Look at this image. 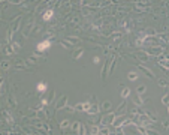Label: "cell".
<instances>
[{
  "label": "cell",
  "instance_id": "obj_23",
  "mask_svg": "<svg viewBox=\"0 0 169 135\" xmlns=\"http://www.w3.org/2000/svg\"><path fill=\"white\" fill-rule=\"evenodd\" d=\"M145 86H139L138 89H136V92H138V95H142V93H145Z\"/></svg>",
  "mask_w": 169,
  "mask_h": 135
},
{
  "label": "cell",
  "instance_id": "obj_10",
  "mask_svg": "<svg viewBox=\"0 0 169 135\" xmlns=\"http://www.w3.org/2000/svg\"><path fill=\"white\" fill-rule=\"evenodd\" d=\"M142 35H145V36H142V38H150V36H156V30H154V29H147V30H144V32H142Z\"/></svg>",
  "mask_w": 169,
  "mask_h": 135
},
{
  "label": "cell",
  "instance_id": "obj_31",
  "mask_svg": "<svg viewBox=\"0 0 169 135\" xmlns=\"http://www.w3.org/2000/svg\"><path fill=\"white\" fill-rule=\"evenodd\" d=\"M6 53H8V54H12V53H14L12 47H6Z\"/></svg>",
  "mask_w": 169,
  "mask_h": 135
},
{
  "label": "cell",
  "instance_id": "obj_24",
  "mask_svg": "<svg viewBox=\"0 0 169 135\" xmlns=\"http://www.w3.org/2000/svg\"><path fill=\"white\" fill-rule=\"evenodd\" d=\"M11 47H12V50H14V51H20V44H18V42H12V45H11Z\"/></svg>",
  "mask_w": 169,
  "mask_h": 135
},
{
  "label": "cell",
  "instance_id": "obj_1",
  "mask_svg": "<svg viewBox=\"0 0 169 135\" xmlns=\"http://www.w3.org/2000/svg\"><path fill=\"white\" fill-rule=\"evenodd\" d=\"M163 51H165V48L163 47H150V48H147V54L148 56H154V57H159L160 54H163Z\"/></svg>",
  "mask_w": 169,
  "mask_h": 135
},
{
  "label": "cell",
  "instance_id": "obj_34",
  "mask_svg": "<svg viewBox=\"0 0 169 135\" xmlns=\"http://www.w3.org/2000/svg\"><path fill=\"white\" fill-rule=\"evenodd\" d=\"M142 2H144V3H145V2H150V0H142Z\"/></svg>",
  "mask_w": 169,
  "mask_h": 135
},
{
  "label": "cell",
  "instance_id": "obj_3",
  "mask_svg": "<svg viewBox=\"0 0 169 135\" xmlns=\"http://www.w3.org/2000/svg\"><path fill=\"white\" fill-rule=\"evenodd\" d=\"M139 122H141L142 126H148L153 120L150 119V116H148V114H141V116H139Z\"/></svg>",
  "mask_w": 169,
  "mask_h": 135
},
{
  "label": "cell",
  "instance_id": "obj_9",
  "mask_svg": "<svg viewBox=\"0 0 169 135\" xmlns=\"http://www.w3.org/2000/svg\"><path fill=\"white\" fill-rule=\"evenodd\" d=\"M88 107H90V104H88V102H85V104L79 102V104H77V107H75V110H78V111H85Z\"/></svg>",
  "mask_w": 169,
  "mask_h": 135
},
{
  "label": "cell",
  "instance_id": "obj_13",
  "mask_svg": "<svg viewBox=\"0 0 169 135\" xmlns=\"http://www.w3.org/2000/svg\"><path fill=\"white\" fill-rule=\"evenodd\" d=\"M82 54H84V50H77V51L72 54V59H73V60H78Z\"/></svg>",
  "mask_w": 169,
  "mask_h": 135
},
{
  "label": "cell",
  "instance_id": "obj_22",
  "mask_svg": "<svg viewBox=\"0 0 169 135\" xmlns=\"http://www.w3.org/2000/svg\"><path fill=\"white\" fill-rule=\"evenodd\" d=\"M135 8H136L138 11H141V12H145V11H147V8H145L144 5H141V3H136V5H135Z\"/></svg>",
  "mask_w": 169,
  "mask_h": 135
},
{
  "label": "cell",
  "instance_id": "obj_18",
  "mask_svg": "<svg viewBox=\"0 0 169 135\" xmlns=\"http://www.w3.org/2000/svg\"><path fill=\"white\" fill-rule=\"evenodd\" d=\"M79 125H81L79 122H75V123H72V125H70V129H72L73 132H77V134H78V129H79Z\"/></svg>",
  "mask_w": 169,
  "mask_h": 135
},
{
  "label": "cell",
  "instance_id": "obj_14",
  "mask_svg": "<svg viewBox=\"0 0 169 135\" xmlns=\"http://www.w3.org/2000/svg\"><path fill=\"white\" fill-rule=\"evenodd\" d=\"M0 68H2L3 71H8V69L11 68V62H8V60H3L2 63H0Z\"/></svg>",
  "mask_w": 169,
  "mask_h": 135
},
{
  "label": "cell",
  "instance_id": "obj_19",
  "mask_svg": "<svg viewBox=\"0 0 169 135\" xmlns=\"http://www.w3.org/2000/svg\"><path fill=\"white\" fill-rule=\"evenodd\" d=\"M64 41H67L69 44H78V42H79V39H78V38H70V36H67Z\"/></svg>",
  "mask_w": 169,
  "mask_h": 135
},
{
  "label": "cell",
  "instance_id": "obj_33",
  "mask_svg": "<svg viewBox=\"0 0 169 135\" xmlns=\"http://www.w3.org/2000/svg\"><path fill=\"white\" fill-rule=\"evenodd\" d=\"M99 62H100V59H99V57H94V59H93V63H96V65H97Z\"/></svg>",
  "mask_w": 169,
  "mask_h": 135
},
{
  "label": "cell",
  "instance_id": "obj_4",
  "mask_svg": "<svg viewBox=\"0 0 169 135\" xmlns=\"http://www.w3.org/2000/svg\"><path fill=\"white\" fill-rule=\"evenodd\" d=\"M85 111H87L90 116H94V114H97V113L100 111V107H99L97 104H96V105H90V107H88Z\"/></svg>",
  "mask_w": 169,
  "mask_h": 135
},
{
  "label": "cell",
  "instance_id": "obj_25",
  "mask_svg": "<svg viewBox=\"0 0 169 135\" xmlns=\"http://www.w3.org/2000/svg\"><path fill=\"white\" fill-rule=\"evenodd\" d=\"M162 102H163V105H166V107L169 105V98H168V95H165L163 98H162Z\"/></svg>",
  "mask_w": 169,
  "mask_h": 135
},
{
  "label": "cell",
  "instance_id": "obj_11",
  "mask_svg": "<svg viewBox=\"0 0 169 135\" xmlns=\"http://www.w3.org/2000/svg\"><path fill=\"white\" fill-rule=\"evenodd\" d=\"M21 20H23V17H16V18H15V24H14V26H12V29H11L12 32H16V30H18V27H20V23H21Z\"/></svg>",
  "mask_w": 169,
  "mask_h": 135
},
{
  "label": "cell",
  "instance_id": "obj_16",
  "mask_svg": "<svg viewBox=\"0 0 169 135\" xmlns=\"http://www.w3.org/2000/svg\"><path fill=\"white\" fill-rule=\"evenodd\" d=\"M127 78H129L130 81H135V80H138V74L132 71V72H129V75H127Z\"/></svg>",
  "mask_w": 169,
  "mask_h": 135
},
{
  "label": "cell",
  "instance_id": "obj_27",
  "mask_svg": "<svg viewBox=\"0 0 169 135\" xmlns=\"http://www.w3.org/2000/svg\"><path fill=\"white\" fill-rule=\"evenodd\" d=\"M102 108H103V110H106V111H108V110H109V108H111V102H108V101H106V102H103V104H102Z\"/></svg>",
  "mask_w": 169,
  "mask_h": 135
},
{
  "label": "cell",
  "instance_id": "obj_29",
  "mask_svg": "<svg viewBox=\"0 0 169 135\" xmlns=\"http://www.w3.org/2000/svg\"><path fill=\"white\" fill-rule=\"evenodd\" d=\"M99 134H105V135H106V134H109V129H108V128H103V129H99Z\"/></svg>",
  "mask_w": 169,
  "mask_h": 135
},
{
  "label": "cell",
  "instance_id": "obj_17",
  "mask_svg": "<svg viewBox=\"0 0 169 135\" xmlns=\"http://www.w3.org/2000/svg\"><path fill=\"white\" fill-rule=\"evenodd\" d=\"M52 15H54V12H52V11H46V12L44 14V20H45V21L51 20V18H52Z\"/></svg>",
  "mask_w": 169,
  "mask_h": 135
},
{
  "label": "cell",
  "instance_id": "obj_30",
  "mask_svg": "<svg viewBox=\"0 0 169 135\" xmlns=\"http://www.w3.org/2000/svg\"><path fill=\"white\" fill-rule=\"evenodd\" d=\"M91 134H94V135L99 134V128H97V126H93V128H91Z\"/></svg>",
  "mask_w": 169,
  "mask_h": 135
},
{
  "label": "cell",
  "instance_id": "obj_15",
  "mask_svg": "<svg viewBox=\"0 0 169 135\" xmlns=\"http://www.w3.org/2000/svg\"><path fill=\"white\" fill-rule=\"evenodd\" d=\"M36 89H37V92H39V93H44V92L46 90V84H45V83H39Z\"/></svg>",
  "mask_w": 169,
  "mask_h": 135
},
{
  "label": "cell",
  "instance_id": "obj_28",
  "mask_svg": "<svg viewBox=\"0 0 169 135\" xmlns=\"http://www.w3.org/2000/svg\"><path fill=\"white\" fill-rule=\"evenodd\" d=\"M142 102H144V101H142V98H141V95H139V96H138V98L135 99V104H136V105H141Z\"/></svg>",
  "mask_w": 169,
  "mask_h": 135
},
{
  "label": "cell",
  "instance_id": "obj_2",
  "mask_svg": "<svg viewBox=\"0 0 169 135\" xmlns=\"http://www.w3.org/2000/svg\"><path fill=\"white\" fill-rule=\"evenodd\" d=\"M114 117H115V113H111V114H106L105 117L102 119V125H103V126H108L109 123H112V120H114Z\"/></svg>",
  "mask_w": 169,
  "mask_h": 135
},
{
  "label": "cell",
  "instance_id": "obj_5",
  "mask_svg": "<svg viewBox=\"0 0 169 135\" xmlns=\"http://www.w3.org/2000/svg\"><path fill=\"white\" fill-rule=\"evenodd\" d=\"M51 47V41H44V42H39L37 44V51H45L46 48Z\"/></svg>",
  "mask_w": 169,
  "mask_h": 135
},
{
  "label": "cell",
  "instance_id": "obj_12",
  "mask_svg": "<svg viewBox=\"0 0 169 135\" xmlns=\"http://www.w3.org/2000/svg\"><path fill=\"white\" fill-rule=\"evenodd\" d=\"M136 57H138V59H141L142 62H147V60H148L151 56H148L147 53H138V54H136Z\"/></svg>",
  "mask_w": 169,
  "mask_h": 135
},
{
  "label": "cell",
  "instance_id": "obj_7",
  "mask_svg": "<svg viewBox=\"0 0 169 135\" xmlns=\"http://www.w3.org/2000/svg\"><path fill=\"white\" fill-rule=\"evenodd\" d=\"M139 69H141V71H142V72H144V74H145V75L148 77V78H151V80H154V74H153L151 71H150L148 68H145V66H142V65H139Z\"/></svg>",
  "mask_w": 169,
  "mask_h": 135
},
{
  "label": "cell",
  "instance_id": "obj_6",
  "mask_svg": "<svg viewBox=\"0 0 169 135\" xmlns=\"http://www.w3.org/2000/svg\"><path fill=\"white\" fill-rule=\"evenodd\" d=\"M67 105V96H63V98L57 102V105H55V108H57V110H63L64 107Z\"/></svg>",
  "mask_w": 169,
  "mask_h": 135
},
{
  "label": "cell",
  "instance_id": "obj_35",
  "mask_svg": "<svg viewBox=\"0 0 169 135\" xmlns=\"http://www.w3.org/2000/svg\"><path fill=\"white\" fill-rule=\"evenodd\" d=\"M2 83H3V80H2V78H0V84H2Z\"/></svg>",
  "mask_w": 169,
  "mask_h": 135
},
{
  "label": "cell",
  "instance_id": "obj_8",
  "mask_svg": "<svg viewBox=\"0 0 169 135\" xmlns=\"http://www.w3.org/2000/svg\"><path fill=\"white\" fill-rule=\"evenodd\" d=\"M112 125H114L115 128H120L121 125H124V119H121V117H114V120H112Z\"/></svg>",
  "mask_w": 169,
  "mask_h": 135
},
{
  "label": "cell",
  "instance_id": "obj_21",
  "mask_svg": "<svg viewBox=\"0 0 169 135\" xmlns=\"http://www.w3.org/2000/svg\"><path fill=\"white\" fill-rule=\"evenodd\" d=\"M69 126H70V122H69V120H63V122L60 123V128H61V129H67Z\"/></svg>",
  "mask_w": 169,
  "mask_h": 135
},
{
  "label": "cell",
  "instance_id": "obj_20",
  "mask_svg": "<svg viewBox=\"0 0 169 135\" xmlns=\"http://www.w3.org/2000/svg\"><path fill=\"white\" fill-rule=\"evenodd\" d=\"M129 95H130V89H129V87H123V90H121V96H123V98H127Z\"/></svg>",
  "mask_w": 169,
  "mask_h": 135
},
{
  "label": "cell",
  "instance_id": "obj_26",
  "mask_svg": "<svg viewBox=\"0 0 169 135\" xmlns=\"http://www.w3.org/2000/svg\"><path fill=\"white\" fill-rule=\"evenodd\" d=\"M159 86H160V87H166V86H168V81H166L165 78H162V80H159Z\"/></svg>",
  "mask_w": 169,
  "mask_h": 135
},
{
  "label": "cell",
  "instance_id": "obj_32",
  "mask_svg": "<svg viewBox=\"0 0 169 135\" xmlns=\"http://www.w3.org/2000/svg\"><path fill=\"white\" fill-rule=\"evenodd\" d=\"M11 3H15V5H20L21 3V0H9Z\"/></svg>",
  "mask_w": 169,
  "mask_h": 135
}]
</instances>
